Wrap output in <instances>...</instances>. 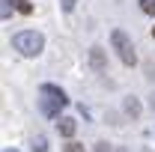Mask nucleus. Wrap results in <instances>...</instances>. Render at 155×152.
<instances>
[{
	"label": "nucleus",
	"mask_w": 155,
	"mask_h": 152,
	"mask_svg": "<svg viewBox=\"0 0 155 152\" xmlns=\"http://www.w3.org/2000/svg\"><path fill=\"white\" fill-rule=\"evenodd\" d=\"M39 95H42V98H39V111H42L45 116H51V119L69 104L66 93L60 90L57 84H42V87H39Z\"/></svg>",
	"instance_id": "1"
},
{
	"label": "nucleus",
	"mask_w": 155,
	"mask_h": 152,
	"mask_svg": "<svg viewBox=\"0 0 155 152\" xmlns=\"http://www.w3.org/2000/svg\"><path fill=\"white\" fill-rule=\"evenodd\" d=\"M12 48L24 57H39L42 48H45V36L39 30H21V33L12 36Z\"/></svg>",
	"instance_id": "2"
},
{
	"label": "nucleus",
	"mask_w": 155,
	"mask_h": 152,
	"mask_svg": "<svg viewBox=\"0 0 155 152\" xmlns=\"http://www.w3.org/2000/svg\"><path fill=\"white\" fill-rule=\"evenodd\" d=\"M110 45L116 48V54H119V60H122L125 66H134V63H137L134 45H131V39H128L125 30H114V33H110Z\"/></svg>",
	"instance_id": "3"
},
{
	"label": "nucleus",
	"mask_w": 155,
	"mask_h": 152,
	"mask_svg": "<svg viewBox=\"0 0 155 152\" xmlns=\"http://www.w3.org/2000/svg\"><path fill=\"white\" fill-rule=\"evenodd\" d=\"M90 66L96 69L98 75H104V72H107V54H104V48H101V45H93V48H90Z\"/></svg>",
	"instance_id": "4"
},
{
	"label": "nucleus",
	"mask_w": 155,
	"mask_h": 152,
	"mask_svg": "<svg viewBox=\"0 0 155 152\" xmlns=\"http://www.w3.org/2000/svg\"><path fill=\"white\" fill-rule=\"evenodd\" d=\"M57 128H60V134H63V137H69V140H72V134H75V119H72V116H63V119H60L57 122Z\"/></svg>",
	"instance_id": "5"
},
{
	"label": "nucleus",
	"mask_w": 155,
	"mask_h": 152,
	"mask_svg": "<svg viewBox=\"0 0 155 152\" xmlns=\"http://www.w3.org/2000/svg\"><path fill=\"white\" fill-rule=\"evenodd\" d=\"M125 114H131V116H140V101H137L134 95H128V98H125Z\"/></svg>",
	"instance_id": "6"
},
{
	"label": "nucleus",
	"mask_w": 155,
	"mask_h": 152,
	"mask_svg": "<svg viewBox=\"0 0 155 152\" xmlns=\"http://www.w3.org/2000/svg\"><path fill=\"white\" fill-rule=\"evenodd\" d=\"M12 3H15V9H18L21 15H30V12H33V3H30V0H12Z\"/></svg>",
	"instance_id": "7"
},
{
	"label": "nucleus",
	"mask_w": 155,
	"mask_h": 152,
	"mask_svg": "<svg viewBox=\"0 0 155 152\" xmlns=\"http://www.w3.org/2000/svg\"><path fill=\"white\" fill-rule=\"evenodd\" d=\"M33 152H48V140H45L42 134H39L36 140H33Z\"/></svg>",
	"instance_id": "8"
},
{
	"label": "nucleus",
	"mask_w": 155,
	"mask_h": 152,
	"mask_svg": "<svg viewBox=\"0 0 155 152\" xmlns=\"http://www.w3.org/2000/svg\"><path fill=\"white\" fill-rule=\"evenodd\" d=\"M63 152H84V143H78V140H69V143L63 146Z\"/></svg>",
	"instance_id": "9"
},
{
	"label": "nucleus",
	"mask_w": 155,
	"mask_h": 152,
	"mask_svg": "<svg viewBox=\"0 0 155 152\" xmlns=\"http://www.w3.org/2000/svg\"><path fill=\"white\" fill-rule=\"evenodd\" d=\"M140 9L146 15H155V0H140Z\"/></svg>",
	"instance_id": "10"
},
{
	"label": "nucleus",
	"mask_w": 155,
	"mask_h": 152,
	"mask_svg": "<svg viewBox=\"0 0 155 152\" xmlns=\"http://www.w3.org/2000/svg\"><path fill=\"white\" fill-rule=\"evenodd\" d=\"M60 6H63V12H72L78 6V0H60Z\"/></svg>",
	"instance_id": "11"
},
{
	"label": "nucleus",
	"mask_w": 155,
	"mask_h": 152,
	"mask_svg": "<svg viewBox=\"0 0 155 152\" xmlns=\"http://www.w3.org/2000/svg\"><path fill=\"white\" fill-rule=\"evenodd\" d=\"M9 3H12V0H0V15H3V18H9Z\"/></svg>",
	"instance_id": "12"
},
{
	"label": "nucleus",
	"mask_w": 155,
	"mask_h": 152,
	"mask_svg": "<svg viewBox=\"0 0 155 152\" xmlns=\"http://www.w3.org/2000/svg\"><path fill=\"white\" fill-rule=\"evenodd\" d=\"M96 152H110V146L107 143H96Z\"/></svg>",
	"instance_id": "13"
},
{
	"label": "nucleus",
	"mask_w": 155,
	"mask_h": 152,
	"mask_svg": "<svg viewBox=\"0 0 155 152\" xmlns=\"http://www.w3.org/2000/svg\"><path fill=\"white\" fill-rule=\"evenodd\" d=\"M3 152H15V149H3Z\"/></svg>",
	"instance_id": "14"
},
{
	"label": "nucleus",
	"mask_w": 155,
	"mask_h": 152,
	"mask_svg": "<svg viewBox=\"0 0 155 152\" xmlns=\"http://www.w3.org/2000/svg\"><path fill=\"white\" fill-rule=\"evenodd\" d=\"M152 36H155V27H152Z\"/></svg>",
	"instance_id": "15"
},
{
	"label": "nucleus",
	"mask_w": 155,
	"mask_h": 152,
	"mask_svg": "<svg viewBox=\"0 0 155 152\" xmlns=\"http://www.w3.org/2000/svg\"><path fill=\"white\" fill-rule=\"evenodd\" d=\"M119 152H128V149H119Z\"/></svg>",
	"instance_id": "16"
}]
</instances>
